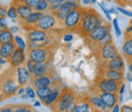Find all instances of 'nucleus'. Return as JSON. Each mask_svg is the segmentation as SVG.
I'll list each match as a JSON object with an SVG mask.
<instances>
[{
	"label": "nucleus",
	"instance_id": "nucleus-1",
	"mask_svg": "<svg viewBox=\"0 0 132 112\" xmlns=\"http://www.w3.org/2000/svg\"><path fill=\"white\" fill-rule=\"evenodd\" d=\"M81 17L78 28L76 29L75 33H77L81 37H86L89 33L96 28L97 20L101 16L99 12L92 7H81Z\"/></svg>",
	"mask_w": 132,
	"mask_h": 112
},
{
	"label": "nucleus",
	"instance_id": "nucleus-2",
	"mask_svg": "<svg viewBox=\"0 0 132 112\" xmlns=\"http://www.w3.org/2000/svg\"><path fill=\"white\" fill-rule=\"evenodd\" d=\"M18 87L19 86L15 79L14 68L10 67L0 74V92L4 95L5 99L14 96Z\"/></svg>",
	"mask_w": 132,
	"mask_h": 112
},
{
	"label": "nucleus",
	"instance_id": "nucleus-3",
	"mask_svg": "<svg viewBox=\"0 0 132 112\" xmlns=\"http://www.w3.org/2000/svg\"><path fill=\"white\" fill-rule=\"evenodd\" d=\"M76 97L77 95L75 94V92L73 90L64 88V89H62L58 100L54 103V105L51 107V109L56 112H66L67 109L72 104H74L76 102Z\"/></svg>",
	"mask_w": 132,
	"mask_h": 112
},
{
	"label": "nucleus",
	"instance_id": "nucleus-4",
	"mask_svg": "<svg viewBox=\"0 0 132 112\" xmlns=\"http://www.w3.org/2000/svg\"><path fill=\"white\" fill-rule=\"evenodd\" d=\"M122 83L113 80H109L106 78L98 77L97 80L94 83L93 86V93L99 94V93H117L119 90V87Z\"/></svg>",
	"mask_w": 132,
	"mask_h": 112
},
{
	"label": "nucleus",
	"instance_id": "nucleus-5",
	"mask_svg": "<svg viewBox=\"0 0 132 112\" xmlns=\"http://www.w3.org/2000/svg\"><path fill=\"white\" fill-rule=\"evenodd\" d=\"M54 55V50L50 47H39L27 51V56L34 63L38 62H51Z\"/></svg>",
	"mask_w": 132,
	"mask_h": 112
},
{
	"label": "nucleus",
	"instance_id": "nucleus-6",
	"mask_svg": "<svg viewBox=\"0 0 132 112\" xmlns=\"http://www.w3.org/2000/svg\"><path fill=\"white\" fill-rule=\"evenodd\" d=\"M80 17H81V9L80 8L71 10L64 18V20L62 21L61 28L63 29V31H66V32L75 33L76 29L79 26Z\"/></svg>",
	"mask_w": 132,
	"mask_h": 112
},
{
	"label": "nucleus",
	"instance_id": "nucleus-7",
	"mask_svg": "<svg viewBox=\"0 0 132 112\" xmlns=\"http://www.w3.org/2000/svg\"><path fill=\"white\" fill-rule=\"evenodd\" d=\"M111 27L112 26L109 23H105L103 26L94 29L86 37H84V39H85L86 43L88 44V46L93 49V47L99 42L101 39H103L107 34L111 33Z\"/></svg>",
	"mask_w": 132,
	"mask_h": 112
},
{
	"label": "nucleus",
	"instance_id": "nucleus-8",
	"mask_svg": "<svg viewBox=\"0 0 132 112\" xmlns=\"http://www.w3.org/2000/svg\"><path fill=\"white\" fill-rule=\"evenodd\" d=\"M36 28L43 30L45 32H51L56 29H60L61 26L56 19V17L54 16V14L50 11H47L41 16V18L36 25Z\"/></svg>",
	"mask_w": 132,
	"mask_h": 112
},
{
	"label": "nucleus",
	"instance_id": "nucleus-9",
	"mask_svg": "<svg viewBox=\"0 0 132 112\" xmlns=\"http://www.w3.org/2000/svg\"><path fill=\"white\" fill-rule=\"evenodd\" d=\"M96 53H97V58H98L99 63H102V62H105V61H108V60L114 58L120 52L117 48L116 44H114V42H112V43L100 48L98 51H96Z\"/></svg>",
	"mask_w": 132,
	"mask_h": 112
},
{
	"label": "nucleus",
	"instance_id": "nucleus-10",
	"mask_svg": "<svg viewBox=\"0 0 132 112\" xmlns=\"http://www.w3.org/2000/svg\"><path fill=\"white\" fill-rule=\"evenodd\" d=\"M99 68L101 69H112V70H120V71H124L125 68V64H124V57L122 56V54H118L114 58L102 62L100 63Z\"/></svg>",
	"mask_w": 132,
	"mask_h": 112
},
{
	"label": "nucleus",
	"instance_id": "nucleus-11",
	"mask_svg": "<svg viewBox=\"0 0 132 112\" xmlns=\"http://www.w3.org/2000/svg\"><path fill=\"white\" fill-rule=\"evenodd\" d=\"M48 34L49 32H45L38 28H33L26 31V39H27V42H36V43L43 44L47 39Z\"/></svg>",
	"mask_w": 132,
	"mask_h": 112
},
{
	"label": "nucleus",
	"instance_id": "nucleus-12",
	"mask_svg": "<svg viewBox=\"0 0 132 112\" xmlns=\"http://www.w3.org/2000/svg\"><path fill=\"white\" fill-rule=\"evenodd\" d=\"M28 56H27V51H23L19 48H15L13 53L10 55V57L7 59V62L9 63L10 67L16 68L17 66L23 65L27 61Z\"/></svg>",
	"mask_w": 132,
	"mask_h": 112
},
{
	"label": "nucleus",
	"instance_id": "nucleus-13",
	"mask_svg": "<svg viewBox=\"0 0 132 112\" xmlns=\"http://www.w3.org/2000/svg\"><path fill=\"white\" fill-rule=\"evenodd\" d=\"M14 72H15V79H16V81L19 87L20 86H27V85L31 84L32 74L26 68L24 65L17 66L16 68H14Z\"/></svg>",
	"mask_w": 132,
	"mask_h": 112
},
{
	"label": "nucleus",
	"instance_id": "nucleus-14",
	"mask_svg": "<svg viewBox=\"0 0 132 112\" xmlns=\"http://www.w3.org/2000/svg\"><path fill=\"white\" fill-rule=\"evenodd\" d=\"M98 77L106 78V79L116 80V81H119V83H123L124 79H125L124 71L112 70V69H101V68H99V74H98Z\"/></svg>",
	"mask_w": 132,
	"mask_h": 112
},
{
	"label": "nucleus",
	"instance_id": "nucleus-15",
	"mask_svg": "<svg viewBox=\"0 0 132 112\" xmlns=\"http://www.w3.org/2000/svg\"><path fill=\"white\" fill-rule=\"evenodd\" d=\"M54 84H56V81L53 79L52 73L42 76L39 78H32V80H31V85L35 89L42 88V87H52Z\"/></svg>",
	"mask_w": 132,
	"mask_h": 112
},
{
	"label": "nucleus",
	"instance_id": "nucleus-16",
	"mask_svg": "<svg viewBox=\"0 0 132 112\" xmlns=\"http://www.w3.org/2000/svg\"><path fill=\"white\" fill-rule=\"evenodd\" d=\"M43 14H44L43 12L34 10L33 12L28 16L24 20H18V21H19V24L21 25V27H22L26 31H28V30H30V29L36 28L37 23L39 21V19L41 18V16H43Z\"/></svg>",
	"mask_w": 132,
	"mask_h": 112
},
{
	"label": "nucleus",
	"instance_id": "nucleus-17",
	"mask_svg": "<svg viewBox=\"0 0 132 112\" xmlns=\"http://www.w3.org/2000/svg\"><path fill=\"white\" fill-rule=\"evenodd\" d=\"M88 101H89V104L92 106V111L93 112H110V109L101 100L99 95L94 94L92 96H88Z\"/></svg>",
	"mask_w": 132,
	"mask_h": 112
},
{
	"label": "nucleus",
	"instance_id": "nucleus-18",
	"mask_svg": "<svg viewBox=\"0 0 132 112\" xmlns=\"http://www.w3.org/2000/svg\"><path fill=\"white\" fill-rule=\"evenodd\" d=\"M51 73V62H38L34 64L32 78H39Z\"/></svg>",
	"mask_w": 132,
	"mask_h": 112
},
{
	"label": "nucleus",
	"instance_id": "nucleus-19",
	"mask_svg": "<svg viewBox=\"0 0 132 112\" xmlns=\"http://www.w3.org/2000/svg\"><path fill=\"white\" fill-rule=\"evenodd\" d=\"M61 91H62V88H61L59 85L54 84V85L52 86V92L49 94V96L47 97V98L42 102V104H43L44 106H46V107L51 108V107L54 105V103L58 100Z\"/></svg>",
	"mask_w": 132,
	"mask_h": 112
},
{
	"label": "nucleus",
	"instance_id": "nucleus-20",
	"mask_svg": "<svg viewBox=\"0 0 132 112\" xmlns=\"http://www.w3.org/2000/svg\"><path fill=\"white\" fill-rule=\"evenodd\" d=\"M97 95H99L101 100L109 109H112L118 103V93H99Z\"/></svg>",
	"mask_w": 132,
	"mask_h": 112
},
{
	"label": "nucleus",
	"instance_id": "nucleus-21",
	"mask_svg": "<svg viewBox=\"0 0 132 112\" xmlns=\"http://www.w3.org/2000/svg\"><path fill=\"white\" fill-rule=\"evenodd\" d=\"M75 112H93L88 101V96H77L75 104Z\"/></svg>",
	"mask_w": 132,
	"mask_h": 112
},
{
	"label": "nucleus",
	"instance_id": "nucleus-22",
	"mask_svg": "<svg viewBox=\"0 0 132 112\" xmlns=\"http://www.w3.org/2000/svg\"><path fill=\"white\" fill-rule=\"evenodd\" d=\"M122 56L126 61L132 60V36H124L122 44Z\"/></svg>",
	"mask_w": 132,
	"mask_h": 112
},
{
	"label": "nucleus",
	"instance_id": "nucleus-23",
	"mask_svg": "<svg viewBox=\"0 0 132 112\" xmlns=\"http://www.w3.org/2000/svg\"><path fill=\"white\" fill-rule=\"evenodd\" d=\"M16 46L13 42H8V43H3L0 46V57L8 59L10 57V55L13 53V51L15 50Z\"/></svg>",
	"mask_w": 132,
	"mask_h": 112
},
{
	"label": "nucleus",
	"instance_id": "nucleus-24",
	"mask_svg": "<svg viewBox=\"0 0 132 112\" xmlns=\"http://www.w3.org/2000/svg\"><path fill=\"white\" fill-rule=\"evenodd\" d=\"M15 6H16V9H17L18 20H24L34 11L33 8H31L30 6L26 5L24 3H17V4H15Z\"/></svg>",
	"mask_w": 132,
	"mask_h": 112
},
{
	"label": "nucleus",
	"instance_id": "nucleus-25",
	"mask_svg": "<svg viewBox=\"0 0 132 112\" xmlns=\"http://www.w3.org/2000/svg\"><path fill=\"white\" fill-rule=\"evenodd\" d=\"M113 42V37H112V34L111 33H109V34H107L103 39H101L99 42L93 47V51H98L100 48H102V47H104V46H106V45H108V44H110V43H112Z\"/></svg>",
	"mask_w": 132,
	"mask_h": 112
},
{
	"label": "nucleus",
	"instance_id": "nucleus-26",
	"mask_svg": "<svg viewBox=\"0 0 132 112\" xmlns=\"http://www.w3.org/2000/svg\"><path fill=\"white\" fill-rule=\"evenodd\" d=\"M13 37L14 35L10 32L9 28L3 29L0 31V41L1 43H8V42H13Z\"/></svg>",
	"mask_w": 132,
	"mask_h": 112
},
{
	"label": "nucleus",
	"instance_id": "nucleus-27",
	"mask_svg": "<svg viewBox=\"0 0 132 112\" xmlns=\"http://www.w3.org/2000/svg\"><path fill=\"white\" fill-rule=\"evenodd\" d=\"M51 92H52V87H42V88L36 89V95L40 99L41 102H43L47 97L49 96Z\"/></svg>",
	"mask_w": 132,
	"mask_h": 112
},
{
	"label": "nucleus",
	"instance_id": "nucleus-28",
	"mask_svg": "<svg viewBox=\"0 0 132 112\" xmlns=\"http://www.w3.org/2000/svg\"><path fill=\"white\" fill-rule=\"evenodd\" d=\"M6 17H7V18H10V19H18L16 6H15V4H13L12 2H11L10 5L7 7Z\"/></svg>",
	"mask_w": 132,
	"mask_h": 112
},
{
	"label": "nucleus",
	"instance_id": "nucleus-29",
	"mask_svg": "<svg viewBox=\"0 0 132 112\" xmlns=\"http://www.w3.org/2000/svg\"><path fill=\"white\" fill-rule=\"evenodd\" d=\"M34 10L36 11H40V12H47L49 11V3L47 0H41L37 3V5L34 7Z\"/></svg>",
	"mask_w": 132,
	"mask_h": 112
},
{
	"label": "nucleus",
	"instance_id": "nucleus-30",
	"mask_svg": "<svg viewBox=\"0 0 132 112\" xmlns=\"http://www.w3.org/2000/svg\"><path fill=\"white\" fill-rule=\"evenodd\" d=\"M13 43L15 44L16 48L21 49L23 51H27V41H24V39L22 37H20L19 35H14Z\"/></svg>",
	"mask_w": 132,
	"mask_h": 112
},
{
	"label": "nucleus",
	"instance_id": "nucleus-31",
	"mask_svg": "<svg viewBox=\"0 0 132 112\" xmlns=\"http://www.w3.org/2000/svg\"><path fill=\"white\" fill-rule=\"evenodd\" d=\"M14 112H36L29 104H17L14 105Z\"/></svg>",
	"mask_w": 132,
	"mask_h": 112
},
{
	"label": "nucleus",
	"instance_id": "nucleus-32",
	"mask_svg": "<svg viewBox=\"0 0 132 112\" xmlns=\"http://www.w3.org/2000/svg\"><path fill=\"white\" fill-rule=\"evenodd\" d=\"M26 94L28 95L29 99H32V100H34L36 98V96H37L36 95V89L34 88L31 84L26 86Z\"/></svg>",
	"mask_w": 132,
	"mask_h": 112
},
{
	"label": "nucleus",
	"instance_id": "nucleus-33",
	"mask_svg": "<svg viewBox=\"0 0 132 112\" xmlns=\"http://www.w3.org/2000/svg\"><path fill=\"white\" fill-rule=\"evenodd\" d=\"M112 23H113V27H114V31H115L116 37H117V38L121 37V35H122V32H121V30H120V28H119L118 19H117V18H114V19H112Z\"/></svg>",
	"mask_w": 132,
	"mask_h": 112
},
{
	"label": "nucleus",
	"instance_id": "nucleus-34",
	"mask_svg": "<svg viewBox=\"0 0 132 112\" xmlns=\"http://www.w3.org/2000/svg\"><path fill=\"white\" fill-rule=\"evenodd\" d=\"M73 34H71V32H64L63 36H62V40L65 42V43H70L71 41H73Z\"/></svg>",
	"mask_w": 132,
	"mask_h": 112
},
{
	"label": "nucleus",
	"instance_id": "nucleus-35",
	"mask_svg": "<svg viewBox=\"0 0 132 112\" xmlns=\"http://www.w3.org/2000/svg\"><path fill=\"white\" fill-rule=\"evenodd\" d=\"M99 4V6L102 8V10L104 11V13L106 14V17H107V19L108 20H112V17H111V13L109 12V9L108 8H106V6H105V4L104 3H98Z\"/></svg>",
	"mask_w": 132,
	"mask_h": 112
},
{
	"label": "nucleus",
	"instance_id": "nucleus-36",
	"mask_svg": "<svg viewBox=\"0 0 132 112\" xmlns=\"http://www.w3.org/2000/svg\"><path fill=\"white\" fill-rule=\"evenodd\" d=\"M39 47H42V44L36 43V42H27V51L28 50H32V49L39 48Z\"/></svg>",
	"mask_w": 132,
	"mask_h": 112
},
{
	"label": "nucleus",
	"instance_id": "nucleus-37",
	"mask_svg": "<svg viewBox=\"0 0 132 112\" xmlns=\"http://www.w3.org/2000/svg\"><path fill=\"white\" fill-rule=\"evenodd\" d=\"M117 11H119V12H121L122 14H124V16H129V17H132V11H129V10H127V9H125L124 7H121V6H118L117 8Z\"/></svg>",
	"mask_w": 132,
	"mask_h": 112
},
{
	"label": "nucleus",
	"instance_id": "nucleus-38",
	"mask_svg": "<svg viewBox=\"0 0 132 112\" xmlns=\"http://www.w3.org/2000/svg\"><path fill=\"white\" fill-rule=\"evenodd\" d=\"M0 112H14V105H4L0 107Z\"/></svg>",
	"mask_w": 132,
	"mask_h": 112
},
{
	"label": "nucleus",
	"instance_id": "nucleus-39",
	"mask_svg": "<svg viewBox=\"0 0 132 112\" xmlns=\"http://www.w3.org/2000/svg\"><path fill=\"white\" fill-rule=\"evenodd\" d=\"M34 64H35V63H34L33 61H32V60H30V59L28 58V59H27V61L24 62V64H23V65H24V66H26V68H27V69H28V70H29V71L32 73L33 68H34Z\"/></svg>",
	"mask_w": 132,
	"mask_h": 112
},
{
	"label": "nucleus",
	"instance_id": "nucleus-40",
	"mask_svg": "<svg viewBox=\"0 0 132 112\" xmlns=\"http://www.w3.org/2000/svg\"><path fill=\"white\" fill-rule=\"evenodd\" d=\"M39 1H41V0H24L23 1V3L26 4V5H28V6H30L31 8H33L37 5V3L39 2Z\"/></svg>",
	"mask_w": 132,
	"mask_h": 112
},
{
	"label": "nucleus",
	"instance_id": "nucleus-41",
	"mask_svg": "<svg viewBox=\"0 0 132 112\" xmlns=\"http://www.w3.org/2000/svg\"><path fill=\"white\" fill-rule=\"evenodd\" d=\"M6 11H7V7L0 3V17H6Z\"/></svg>",
	"mask_w": 132,
	"mask_h": 112
},
{
	"label": "nucleus",
	"instance_id": "nucleus-42",
	"mask_svg": "<svg viewBox=\"0 0 132 112\" xmlns=\"http://www.w3.org/2000/svg\"><path fill=\"white\" fill-rule=\"evenodd\" d=\"M48 3H49V6H52V5H60L62 4L65 0H47Z\"/></svg>",
	"mask_w": 132,
	"mask_h": 112
},
{
	"label": "nucleus",
	"instance_id": "nucleus-43",
	"mask_svg": "<svg viewBox=\"0 0 132 112\" xmlns=\"http://www.w3.org/2000/svg\"><path fill=\"white\" fill-rule=\"evenodd\" d=\"M120 112H132V106L130 105H122L120 108Z\"/></svg>",
	"mask_w": 132,
	"mask_h": 112
},
{
	"label": "nucleus",
	"instance_id": "nucleus-44",
	"mask_svg": "<svg viewBox=\"0 0 132 112\" xmlns=\"http://www.w3.org/2000/svg\"><path fill=\"white\" fill-rule=\"evenodd\" d=\"M114 1L121 7H124V6L128 5V3H129V0H114Z\"/></svg>",
	"mask_w": 132,
	"mask_h": 112
},
{
	"label": "nucleus",
	"instance_id": "nucleus-45",
	"mask_svg": "<svg viewBox=\"0 0 132 112\" xmlns=\"http://www.w3.org/2000/svg\"><path fill=\"white\" fill-rule=\"evenodd\" d=\"M124 36H132V20L130 21L129 26L126 28L125 33H124Z\"/></svg>",
	"mask_w": 132,
	"mask_h": 112
},
{
	"label": "nucleus",
	"instance_id": "nucleus-46",
	"mask_svg": "<svg viewBox=\"0 0 132 112\" xmlns=\"http://www.w3.org/2000/svg\"><path fill=\"white\" fill-rule=\"evenodd\" d=\"M24 93H26V86H20V87H18L17 92H16L17 95L21 96V95H22V94H24Z\"/></svg>",
	"mask_w": 132,
	"mask_h": 112
},
{
	"label": "nucleus",
	"instance_id": "nucleus-47",
	"mask_svg": "<svg viewBox=\"0 0 132 112\" xmlns=\"http://www.w3.org/2000/svg\"><path fill=\"white\" fill-rule=\"evenodd\" d=\"M125 87H126V86H125V84H124V83H122V84L120 85L119 90H118V92H117V93H118L119 95H123V94H124V92H125Z\"/></svg>",
	"mask_w": 132,
	"mask_h": 112
},
{
	"label": "nucleus",
	"instance_id": "nucleus-48",
	"mask_svg": "<svg viewBox=\"0 0 132 112\" xmlns=\"http://www.w3.org/2000/svg\"><path fill=\"white\" fill-rule=\"evenodd\" d=\"M9 30H10V32L12 33L13 35H17V33L19 31V29H18L17 26H11V27H9Z\"/></svg>",
	"mask_w": 132,
	"mask_h": 112
},
{
	"label": "nucleus",
	"instance_id": "nucleus-49",
	"mask_svg": "<svg viewBox=\"0 0 132 112\" xmlns=\"http://www.w3.org/2000/svg\"><path fill=\"white\" fill-rule=\"evenodd\" d=\"M120 108H121V106H120V104L118 102L112 109H110V112H120Z\"/></svg>",
	"mask_w": 132,
	"mask_h": 112
},
{
	"label": "nucleus",
	"instance_id": "nucleus-50",
	"mask_svg": "<svg viewBox=\"0 0 132 112\" xmlns=\"http://www.w3.org/2000/svg\"><path fill=\"white\" fill-rule=\"evenodd\" d=\"M127 64H128V70H129V72L132 74V60H128Z\"/></svg>",
	"mask_w": 132,
	"mask_h": 112
},
{
	"label": "nucleus",
	"instance_id": "nucleus-51",
	"mask_svg": "<svg viewBox=\"0 0 132 112\" xmlns=\"http://www.w3.org/2000/svg\"><path fill=\"white\" fill-rule=\"evenodd\" d=\"M41 105H42V102H41V101H36V102L34 103L33 107H40Z\"/></svg>",
	"mask_w": 132,
	"mask_h": 112
},
{
	"label": "nucleus",
	"instance_id": "nucleus-52",
	"mask_svg": "<svg viewBox=\"0 0 132 112\" xmlns=\"http://www.w3.org/2000/svg\"><path fill=\"white\" fill-rule=\"evenodd\" d=\"M5 63H7V59L0 57V65H3V64H5Z\"/></svg>",
	"mask_w": 132,
	"mask_h": 112
},
{
	"label": "nucleus",
	"instance_id": "nucleus-53",
	"mask_svg": "<svg viewBox=\"0 0 132 112\" xmlns=\"http://www.w3.org/2000/svg\"><path fill=\"white\" fill-rule=\"evenodd\" d=\"M80 2L83 3L84 5H90V3H92L89 0H80Z\"/></svg>",
	"mask_w": 132,
	"mask_h": 112
},
{
	"label": "nucleus",
	"instance_id": "nucleus-54",
	"mask_svg": "<svg viewBox=\"0 0 132 112\" xmlns=\"http://www.w3.org/2000/svg\"><path fill=\"white\" fill-rule=\"evenodd\" d=\"M109 12H110V13H114V14H116V13H117V9L114 8V7H111V8L109 9Z\"/></svg>",
	"mask_w": 132,
	"mask_h": 112
},
{
	"label": "nucleus",
	"instance_id": "nucleus-55",
	"mask_svg": "<svg viewBox=\"0 0 132 112\" xmlns=\"http://www.w3.org/2000/svg\"><path fill=\"white\" fill-rule=\"evenodd\" d=\"M126 77H127V80H129V81H132V74L130 73V72H128Z\"/></svg>",
	"mask_w": 132,
	"mask_h": 112
},
{
	"label": "nucleus",
	"instance_id": "nucleus-56",
	"mask_svg": "<svg viewBox=\"0 0 132 112\" xmlns=\"http://www.w3.org/2000/svg\"><path fill=\"white\" fill-rule=\"evenodd\" d=\"M24 0H12V3L14 4H17V3H23Z\"/></svg>",
	"mask_w": 132,
	"mask_h": 112
},
{
	"label": "nucleus",
	"instance_id": "nucleus-57",
	"mask_svg": "<svg viewBox=\"0 0 132 112\" xmlns=\"http://www.w3.org/2000/svg\"><path fill=\"white\" fill-rule=\"evenodd\" d=\"M4 99H5V97H4V95H3V94H2L1 92H0V102H1V101H3Z\"/></svg>",
	"mask_w": 132,
	"mask_h": 112
},
{
	"label": "nucleus",
	"instance_id": "nucleus-58",
	"mask_svg": "<svg viewBox=\"0 0 132 112\" xmlns=\"http://www.w3.org/2000/svg\"><path fill=\"white\" fill-rule=\"evenodd\" d=\"M20 97H21V99H29V97H28V95H27L26 93H24V94H22Z\"/></svg>",
	"mask_w": 132,
	"mask_h": 112
},
{
	"label": "nucleus",
	"instance_id": "nucleus-59",
	"mask_svg": "<svg viewBox=\"0 0 132 112\" xmlns=\"http://www.w3.org/2000/svg\"><path fill=\"white\" fill-rule=\"evenodd\" d=\"M92 3H97V0H89Z\"/></svg>",
	"mask_w": 132,
	"mask_h": 112
},
{
	"label": "nucleus",
	"instance_id": "nucleus-60",
	"mask_svg": "<svg viewBox=\"0 0 132 112\" xmlns=\"http://www.w3.org/2000/svg\"><path fill=\"white\" fill-rule=\"evenodd\" d=\"M128 5L132 6V0H129V3H128Z\"/></svg>",
	"mask_w": 132,
	"mask_h": 112
},
{
	"label": "nucleus",
	"instance_id": "nucleus-61",
	"mask_svg": "<svg viewBox=\"0 0 132 112\" xmlns=\"http://www.w3.org/2000/svg\"><path fill=\"white\" fill-rule=\"evenodd\" d=\"M1 44H2V43H1V41H0V46H1Z\"/></svg>",
	"mask_w": 132,
	"mask_h": 112
},
{
	"label": "nucleus",
	"instance_id": "nucleus-62",
	"mask_svg": "<svg viewBox=\"0 0 132 112\" xmlns=\"http://www.w3.org/2000/svg\"><path fill=\"white\" fill-rule=\"evenodd\" d=\"M52 112H56V111H52Z\"/></svg>",
	"mask_w": 132,
	"mask_h": 112
},
{
	"label": "nucleus",
	"instance_id": "nucleus-63",
	"mask_svg": "<svg viewBox=\"0 0 132 112\" xmlns=\"http://www.w3.org/2000/svg\"><path fill=\"white\" fill-rule=\"evenodd\" d=\"M0 20H1V17H0Z\"/></svg>",
	"mask_w": 132,
	"mask_h": 112
},
{
	"label": "nucleus",
	"instance_id": "nucleus-64",
	"mask_svg": "<svg viewBox=\"0 0 132 112\" xmlns=\"http://www.w3.org/2000/svg\"><path fill=\"white\" fill-rule=\"evenodd\" d=\"M109 1H110V0H109Z\"/></svg>",
	"mask_w": 132,
	"mask_h": 112
}]
</instances>
